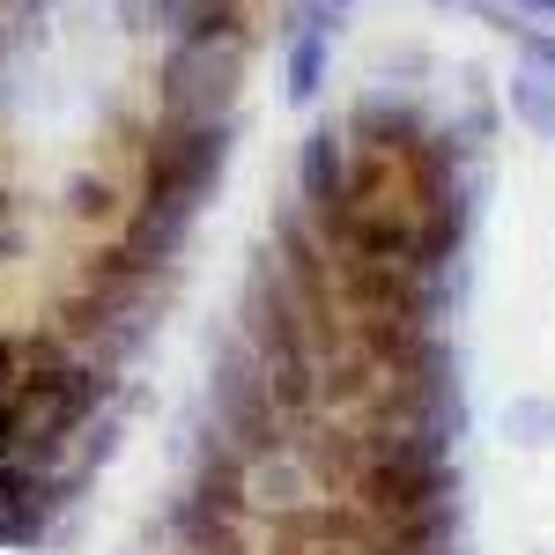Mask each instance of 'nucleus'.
I'll return each instance as SVG.
<instances>
[{
  "instance_id": "obj_1",
  "label": "nucleus",
  "mask_w": 555,
  "mask_h": 555,
  "mask_svg": "<svg viewBox=\"0 0 555 555\" xmlns=\"http://www.w3.org/2000/svg\"><path fill=\"white\" fill-rule=\"evenodd\" d=\"M30 215H38V193L15 185V178H0V230H30Z\"/></svg>"
}]
</instances>
